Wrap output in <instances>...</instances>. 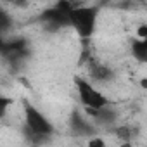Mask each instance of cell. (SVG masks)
I'll return each instance as SVG.
<instances>
[{
    "mask_svg": "<svg viewBox=\"0 0 147 147\" xmlns=\"http://www.w3.org/2000/svg\"><path fill=\"white\" fill-rule=\"evenodd\" d=\"M130 50H131V55H133L135 61H138L142 64L147 61V40L133 38L131 43H130Z\"/></svg>",
    "mask_w": 147,
    "mask_h": 147,
    "instance_id": "52a82bcc",
    "label": "cell"
},
{
    "mask_svg": "<svg viewBox=\"0 0 147 147\" xmlns=\"http://www.w3.org/2000/svg\"><path fill=\"white\" fill-rule=\"evenodd\" d=\"M80 97V102L83 107H90V109H104L109 106V99L87 78L83 76H75L73 78Z\"/></svg>",
    "mask_w": 147,
    "mask_h": 147,
    "instance_id": "7a4b0ae2",
    "label": "cell"
},
{
    "mask_svg": "<svg viewBox=\"0 0 147 147\" xmlns=\"http://www.w3.org/2000/svg\"><path fill=\"white\" fill-rule=\"evenodd\" d=\"M88 147H107V145H106L104 138H100V137H90L88 138Z\"/></svg>",
    "mask_w": 147,
    "mask_h": 147,
    "instance_id": "30bf717a",
    "label": "cell"
},
{
    "mask_svg": "<svg viewBox=\"0 0 147 147\" xmlns=\"http://www.w3.org/2000/svg\"><path fill=\"white\" fill-rule=\"evenodd\" d=\"M23 113H24V130L26 131H31V133H36V135H49L52 137L54 135V125L45 118V114L36 109L31 102L24 100L23 102Z\"/></svg>",
    "mask_w": 147,
    "mask_h": 147,
    "instance_id": "3957f363",
    "label": "cell"
},
{
    "mask_svg": "<svg viewBox=\"0 0 147 147\" xmlns=\"http://www.w3.org/2000/svg\"><path fill=\"white\" fill-rule=\"evenodd\" d=\"M97 18H99V7L97 5L78 4L69 12V19L67 21H69V26L75 28V31L78 33V36L82 40H88L94 35V31H95Z\"/></svg>",
    "mask_w": 147,
    "mask_h": 147,
    "instance_id": "6da1fadb",
    "label": "cell"
},
{
    "mask_svg": "<svg viewBox=\"0 0 147 147\" xmlns=\"http://www.w3.org/2000/svg\"><path fill=\"white\" fill-rule=\"evenodd\" d=\"M119 147H133V144H131V142H121Z\"/></svg>",
    "mask_w": 147,
    "mask_h": 147,
    "instance_id": "7c38bea8",
    "label": "cell"
},
{
    "mask_svg": "<svg viewBox=\"0 0 147 147\" xmlns=\"http://www.w3.org/2000/svg\"><path fill=\"white\" fill-rule=\"evenodd\" d=\"M30 54L28 49V42L23 38H11V40H4L2 47H0V55H2L9 64H18L23 61V57H26Z\"/></svg>",
    "mask_w": 147,
    "mask_h": 147,
    "instance_id": "277c9868",
    "label": "cell"
},
{
    "mask_svg": "<svg viewBox=\"0 0 147 147\" xmlns=\"http://www.w3.org/2000/svg\"><path fill=\"white\" fill-rule=\"evenodd\" d=\"M4 40H5V38H4V35H2V31H0V47H2V43H4Z\"/></svg>",
    "mask_w": 147,
    "mask_h": 147,
    "instance_id": "4fadbf2b",
    "label": "cell"
},
{
    "mask_svg": "<svg viewBox=\"0 0 147 147\" xmlns=\"http://www.w3.org/2000/svg\"><path fill=\"white\" fill-rule=\"evenodd\" d=\"M12 24H14L12 16H11L4 7H0V31H2V35H4V31L11 30V28H12Z\"/></svg>",
    "mask_w": 147,
    "mask_h": 147,
    "instance_id": "ba28073f",
    "label": "cell"
},
{
    "mask_svg": "<svg viewBox=\"0 0 147 147\" xmlns=\"http://www.w3.org/2000/svg\"><path fill=\"white\" fill-rule=\"evenodd\" d=\"M69 126L80 137H94V131H95L94 123L88 118H85L80 111H73L71 119H69Z\"/></svg>",
    "mask_w": 147,
    "mask_h": 147,
    "instance_id": "8992f818",
    "label": "cell"
},
{
    "mask_svg": "<svg viewBox=\"0 0 147 147\" xmlns=\"http://www.w3.org/2000/svg\"><path fill=\"white\" fill-rule=\"evenodd\" d=\"M135 38H138V40H147V24L145 23H142L138 28H137V36Z\"/></svg>",
    "mask_w": 147,
    "mask_h": 147,
    "instance_id": "8fae6325",
    "label": "cell"
},
{
    "mask_svg": "<svg viewBox=\"0 0 147 147\" xmlns=\"http://www.w3.org/2000/svg\"><path fill=\"white\" fill-rule=\"evenodd\" d=\"M30 147H40V145H30Z\"/></svg>",
    "mask_w": 147,
    "mask_h": 147,
    "instance_id": "5bb4252c",
    "label": "cell"
},
{
    "mask_svg": "<svg viewBox=\"0 0 147 147\" xmlns=\"http://www.w3.org/2000/svg\"><path fill=\"white\" fill-rule=\"evenodd\" d=\"M87 73H88V78L92 80V82H95V83H109V82H113L114 80V71L109 67V66H106V64H102L100 61H97V59H88L87 61ZM88 80V82H90Z\"/></svg>",
    "mask_w": 147,
    "mask_h": 147,
    "instance_id": "5b68a950",
    "label": "cell"
},
{
    "mask_svg": "<svg viewBox=\"0 0 147 147\" xmlns=\"http://www.w3.org/2000/svg\"><path fill=\"white\" fill-rule=\"evenodd\" d=\"M11 104H12V99H11V97L0 95V119H4V118H5V114H7Z\"/></svg>",
    "mask_w": 147,
    "mask_h": 147,
    "instance_id": "9c48e42d",
    "label": "cell"
}]
</instances>
